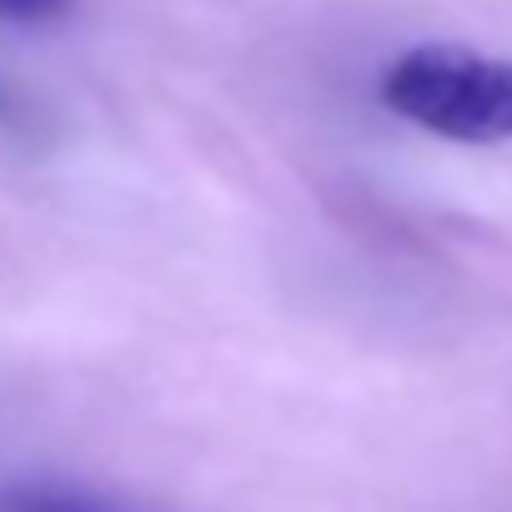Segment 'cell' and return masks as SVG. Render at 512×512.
Segmentation results:
<instances>
[{"instance_id": "6da1fadb", "label": "cell", "mask_w": 512, "mask_h": 512, "mask_svg": "<svg viewBox=\"0 0 512 512\" xmlns=\"http://www.w3.org/2000/svg\"><path fill=\"white\" fill-rule=\"evenodd\" d=\"M382 101L402 121L462 141L497 146L512 141V61L482 56L467 46H412L382 76Z\"/></svg>"}, {"instance_id": "7a4b0ae2", "label": "cell", "mask_w": 512, "mask_h": 512, "mask_svg": "<svg viewBox=\"0 0 512 512\" xmlns=\"http://www.w3.org/2000/svg\"><path fill=\"white\" fill-rule=\"evenodd\" d=\"M0 512H136V507L56 477H11L0 482Z\"/></svg>"}, {"instance_id": "3957f363", "label": "cell", "mask_w": 512, "mask_h": 512, "mask_svg": "<svg viewBox=\"0 0 512 512\" xmlns=\"http://www.w3.org/2000/svg\"><path fill=\"white\" fill-rule=\"evenodd\" d=\"M71 11V0H0V21L16 26H51Z\"/></svg>"}, {"instance_id": "277c9868", "label": "cell", "mask_w": 512, "mask_h": 512, "mask_svg": "<svg viewBox=\"0 0 512 512\" xmlns=\"http://www.w3.org/2000/svg\"><path fill=\"white\" fill-rule=\"evenodd\" d=\"M0 116H6V121H11V116H16V101H11V96H6V86H0Z\"/></svg>"}]
</instances>
